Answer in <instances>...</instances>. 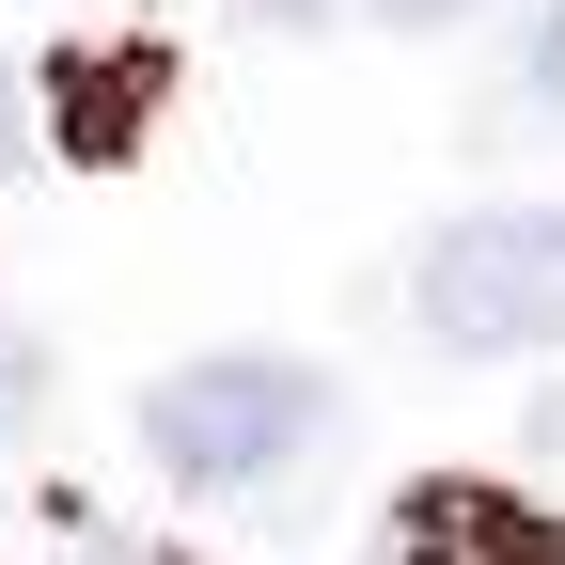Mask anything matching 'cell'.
<instances>
[{"label": "cell", "mask_w": 565, "mask_h": 565, "mask_svg": "<svg viewBox=\"0 0 565 565\" xmlns=\"http://www.w3.org/2000/svg\"><path fill=\"white\" fill-rule=\"evenodd\" d=\"M252 17H282V32H315V17H330V0H252Z\"/></svg>", "instance_id": "obj_10"}, {"label": "cell", "mask_w": 565, "mask_h": 565, "mask_svg": "<svg viewBox=\"0 0 565 565\" xmlns=\"http://www.w3.org/2000/svg\"><path fill=\"white\" fill-rule=\"evenodd\" d=\"M330 440V377L267 362V345H221V362H173L141 393V456H158L189 503H267L299 487V456Z\"/></svg>", "instance_id": "obj_1"}, {"label": "cell", "mask_w": 565, "mask_h": 565, "mask_svg": "<svg viewBox=\"0 0 565 565\" xmlns=\"http://www.w3.org/2000/svg\"><path fill=\"white\" fill-rule=\"evenodd\" d=\"M377 17H393V32H440V17H471V0H377Z\"/></svg>", "instance_id": "obj_8"}, {"label": "cell", "mask_w": 565, "mask_h": 565, "mask_svg": "<svg viewBox=\"0 0 565 565\" xmlns=\"http://www.w3.org/2000/svg\"><path fill=\"white\" fill-rule=\"evenodd\" d=\"M17 126H32V79L0 63V173H17Z\"/></svg>", "instance_id": "obj_7"}, {"label": "cell", "mask_w": 565, "mask_h": 565, "mask_svg": "<svg viewBox=\"0 0 565 565\" xmlns=\"http://www.w3.org/2000/svg\"><path fill=\"white\" fill-rule=\"evenodd\" d=\"M32 408H47V345H32V330H0V440H17Z\"/></svg>", "instance_id": "obj_5"}, {"label": "cell", "mask_w": 565, "mask_h": 565, "mask_svg": "<svg viewBox=\"0 0 565 565\" xmlns=\"http://www.w3.org/2000/svg\"><path fill=\"white\" fill-rule=\"evenodd\" d=\"M408 299H424V345H456V362H550L565 345V204H471V221H440Z\"/></svg>", "instance_id": "obj_2"}, {"label": "cell", "mask_w": 565, "mask_h": 565, "mask_svg": "<svg viewBox=\"0 0 565 565\" xmlns=\"http://www.w3.org/2000/svg\"><path fill=\"white\" fill-rule=\"evenodd\" d=\"M79 565H173V550H126V534H95V550H79Z\"/></svg>", "instance_id": "obj_9"}, {"label": "cell", "mask_w": 565, "mask_h": 565, "mask_svg": "<svg viewBox=\"0 0 565 565\" xmlns=\"http://www.w3.org/2000/svg\"><path fill=\"white\" fill-rule=\"evenodd\" d=\"M158 79H173L158 47H63L47 79H32V126L79 173H110V158H141V126H158Z\"/></svg>", "instance_id": "obj_4"}, {"label": "cell", "mask_w": 565, "mask_h": 565, "mask_svg": "<svg viewBox=\"0 0 565 565\" xmlns=\"http://www.w3.org/2000/svg\"><path fill=\"white\" fill-rule=\"evenodd\" d=\"M519 95L565 126V0H550V17H534V63H519Z\"/></svg>", "instance_id": "obj_6"}, {"label": "cell", "mask_w": 565, "mask_h": 565, "mask_svg": "<svg viewBox=\"0 0 565 565\" xmlns=\"http://www.w3.org/2000/svg\"><path fill=\"white\" fill-rule=\"evenodd\" d=\"M377 565H565V534H550V503H519L487 471H424V487H393Z\"/></svg>", "instance_id": "obj_3"}]
</instances>
